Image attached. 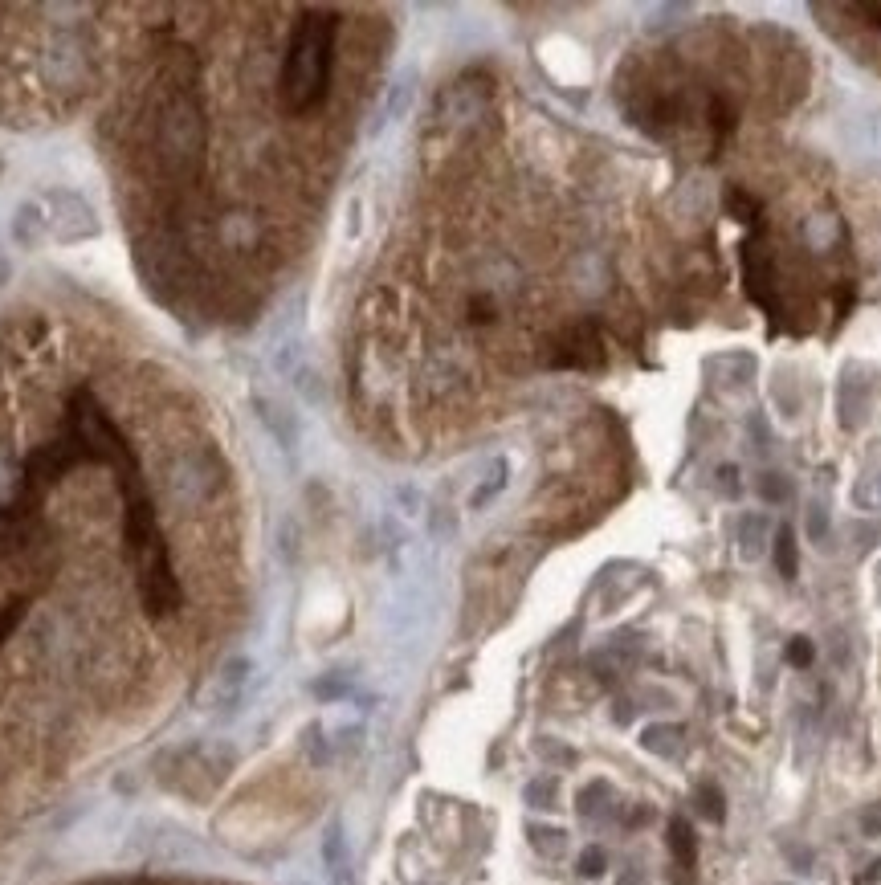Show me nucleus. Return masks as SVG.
Returning a JSON list of instances; mask_svg holds the SVG:
<instances>
[{
	"label": "nucleus",
	"mask_w": 881,
	"mask_h": 885,
	"mask_svg": "<svg viewBox=\"0 0 881 885\" xmlns=\"http://www.w3.org/2000/svg\"><path fill=\"white\" fill-rule=\"evenodd\" d=\"M877 877H881V861H873V865L861 873V881H857V885H877Z\"/></svg>",
	"instance_id": "20"
},
{
	"label": "nucleus",
	"mask_w": 881,
	"mask_h": 885,
	"mask_svg": "<svg viewBox=\"0 0 881 885\" xmlns=\"http://www.w3.org/2000/svg\"><path fill=\"white\" fill-rule=\"evenodd\" d=\"M70 441L82 449L86 461L111 465L119 498H123V539L139 576V596L143 608L151 616H172L180 608V584L172 571V555L160 531V518H155L151 494H147V478L135 461V449L127 445V437L119 433V425L107 416V408L98 404V396L90 388H78L70 396Z\"/></svg>",
	"instance_id": "1"
},
{
	"label": "nucleus",
	"mask_w": 881,
	"mask_h": 885,
	"mask_svg": "<svg viewBox=\"0 0 881 885\" xmlns=\"http://www.w3.org/2000/svg\"><path fill=\"white\" fill-rule=\"evenodd\" d=\"M13 237H17V245H25V249H37V245L49 241L41 200H25V204L17 208V217H13Z\"/></svg>",
	"instance_id": "6"
},
{
	"label": "nucleus",
	"mask_w": 881,
	"mask_h": 885,
	"mask_svg": "<svg viewBox=\"0 0 881 885\" xmlns=\"http://www.w3.org/2000/svg\"><path fill=\"white\" fill-rule=\"evenodd\" d=\"M9 278H13V262H9V257H5V249H0V290H5V286H9Z\"/></svg>",
	"instance_id": "18"
},
{
	"label": "nucleus",
	"mask_w": 881,
	"mask_h": 885,
	"mask_svg": "<svg viewBox=\"0 0 881 885\" xmlns=\"http://www.w3.org/2000/svg\"><path fill=\"white\" fill-rule=\"evenodd\" d=\"M788 665H796V669H804V665H812V641L808 637H792L788 641Z\"/></svg>",
	"instance_id": "11"
},
{
	"label": "nucleus",
	"mask_w": 881,
	"mask_h": 885,
	"mask_svg": "<svg viewBox=\"0 0 881 885\" xmlns=\"http://www.w3.org/2000/svg\"><path fill=\"white\" fill-rule=\"evenodd\" d=\"M204 151V123L188 94H172L160 111V160L168 172L188 176Z\"/></svg>",
	"instance_id": "3"
},
{
	"label": "nucleus",
	"mask_w": 881,
	"mask_h": 885,
	"mask_svg": "<svg viewBox=\"0 0 881 885\" xmlns=\"http://www.w3.org/2000/svg\"><path fill=\"white\" fill-rule=\"evenodd\" d=\"M775 563H780V576H788V580L796 576V539L788 527L775 535Z\"/></svg>",
	"instance_id": "9"
},
{
	"label": "nucleus",
	"mask_w": 881,
	"mask_h": 885,
	"mask_svg": "<svg viewBox=\"0 0 881 885\" xmlns=\"http://www.w3.org/2000/svg\"><path fill=\"white\" fill-rule=\"evenodd\" d=\"M41 208H45V229H49V241L58 245H78V241H90L98 237V217L94 208L70 192V188H54L41 196Z\"/></svg>",
	"instance_id": "4"
},
{
	"label": "nucleus",
	"mask_w": 881,
	"mask_h": 885,
	"mask_svg": "<svg viewBox=\"0 0 881 885\" xmlns=\"http://www.w3.org/2000/svg\"><path fill=\"white\" fill-rule=\"evenodd\" d=\"M327 869H331V885H355V881H351L347 845H343V832H339V828H331V837H327Z\"/></svg>",
	"instance_id": "8"
},
{
	"label": "nucleus",
	"mask_w": 881,
	"mask_h": 885,
	"mask_svg": "<svg viewBox=\"0 0 881 885\" xmlns=\"http://www.w3.org/2000/svg\"><path fill=\"white\" fill-rule=\"evenodd\" d=\"M853 13H861V17H869L877 29H881V0H865V5H853Z\"/></svg>",
	"instance_id": "15"
},
{
	"label": "nucleus",
	"mask_w": 881,
	"mask_h": 885,
	"mask_svg": "<svg viewBox=\"0 0 881 885\" xmlns=\"http://www.w3.org/2000/svg\"><path fill=\"white\" fill-rule=\"evenodd\" d=\"M17 620H21V608H17V604H13L9 612H0V641H5V637L13 633V624H17Z\"/></svg>",
	"instance_id": "16"
},
{
	"label": "nucleus",
	"mask_w": 881,
	"mask_h": 885,
	"mask_svg": "<svg viewBox=\"0 0 881 885\" xmlns=\"http://www.w3.org/2000/svg\"><path fill=\"white\" fill-rule=\"evenodd\" d=\"M808 527H812V535H816V539L824 535V527H828V523H824V510H820V506L812 510V523H808Z\"/></svg>",
	"instance_id": "21"
},
{
	"label": "nucleus",
	"mask_w": 881,
	"mask_h": 885,
	"mask_svg": "<svg viewBox=\"0 0 881 885\" xmlns=\"http://www.w3.org/2000/svg\"><path fill=\"white\" fill-rule=\"evenodd\" d=\"M731 204H735V217H739V221H755V213H759L755 200H747L743 192H731Z\"/></svg>",
	"instance_id": "13"
},
{
	"label": "nucleus",
	"mask_w": 881,
	"mask_h": 885,
	"mask_svg": "<svg viewBox=\"0 0 881 885\" xmlns=\"http://www.w3.org/2000/svg\"><path fill=\"white\" fill-rule=\"evenodd\" d=\"M604 359L600 351V335L592 327H576L563 335V347L555 351V363L559 368H596V363Z\"/></svg>",
	"instance_id": "5"
},
{
	"label": "nucleus",
	"mask_w": 881,
	"mask_h": 885,
	"mask_svg": "<svg viewBox=\"0 0 881 885\" xmlns=\"http://www.w3.org/2000/svg\"><path fill=\"white\" fill-rule=\"evenodd\" d=\"M669 849H673V861H678L682 869H690L694 857H698V849H694V832H690V824H686L682 816H673V820H669Z\"/></svg>",
	"instance_id": "7"
},
{
	"label": "nucleus",
	"mask_w": 881,
	"mask_h": 885,
	"mask_svg": "<svg viewBox=\"0 0 881 885\" xmlns=\"http://www.w3.org/2000/svg\"><path fill=\"white\" fill-rule=\"evenodd\" d=\"M718 478H722V486H727V494H739V482H735L739 474L731 470V465H727V470H718Z\"/></svg>",
	"instance_id": "17"
},
{
	"label": "nucleus",
	"mask_w": 881,
	"mask_h": 885,
	"mask_svg": "<svg viewBox=\"0 0 881 885\" xmlns=\"http://www.w3.org/2000/svg\"><path fill=\"white\" fill-rule=\"evenodd\" d=\"M580 873H584V877L604 873V853H600V849H588V853L580 857Z\"/></svg>",
	"instance_id": "14"
},
{
	"label": "nucleus",
	"mask_w": 881,
	"mask_h": 885,
	"mask_svg": "<svg viewBox=\"0 0 881 885\" xmlns=\"http://www.w3.org/2000/svg\"><path fill=\"white\" fill-rule=\"evenodd\" d=\"M763 494H767V498H784V494H788V490H784V486H780V482H775V474H771V478H767V482H763Z\"/></svg>",
	"instance_id": "19"
},
{
	"label": "nucleus",
	"mask_w": 881,
	"mask_h": 885,
	"mask_svg": "<svg viewBox=\"0 0 881 885\" xmlns=\"http://www.w3.org/2000/svg\"><path fill=\"white\" fill-rule=\"evenodd\" d=\"M335 33H339V21L327 9H306L298 17L294 37L286 45L282 74H278V98L290 115L315 111L327 98L331 62H335Z\"/></svg>",
	"instance_id": "2"
},
{
	"label": "nucleus",
	"mask_w": 881,
	"mask_h": 885,
	"mask_svg": "<svg viewBox=\"0 0 881 885\" xmlns=\"http://www.w3.org/2000/svg\"><path fill=\"white\" fill-rule=\"evenodd\" d=\"M645 743H649L653 751L673 755V751H678V747H673V743H678V731H673V726H661V731H649V735H645Z\"/></svg>",
	"instance_id": "12"
},
{
	"label": "nucleus",
	"mask_w": 881,
	"mask_h": 885,
	"mask_svg": "<svg viewBox=\"0 0 881 885\" xmlns=\"http://www.w3.org/2000/svg\"><path fill=\"white\" fill-rule=\"evenodd\" d=\"M698 804H702V812H706L710 820L727 816V804H722V792H718L714 784H702V788H698Z\"/></svg>",
	"instance_id": "10"
}]
</instances>
